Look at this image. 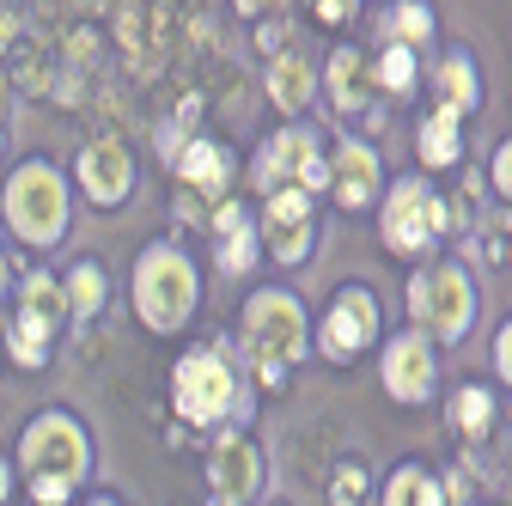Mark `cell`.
I'll return each instance as SVG.
<instances>
[{
  "label": "cell",
  "instance_id": "7c38bea8",
  "mask_svg": "<svg viewBox=\"0 0 512 506\" xmlns=\"http://www.w3.org/2000/svg\"><path fill=\"white\" fill-rule=\"evenodd\" d=\"M372 330H378V305H372V293H366V287H348V293L336 299V311H330V324H324V342H330L336 360H348L360 342H372Z\"/></svg>",
  "mask_w": 512,
  "mask_h": 506
},
{
  "label": "cell",
  "instance_id": "d6986e66",
  "mask_svg": "<svg viewBox=\"0 0 512 506\" xmlns=\"http://www.w3.org/2000/svg\"><path fill=\"white\" fill-rule=\"evenodd\" d=\"M269 92H275L281 110H299L311 98V61L305 55H281L275 68H269Z\"/></svg>",
  "mask_w": 512,
  "mask_h": 506
},
{
  "label": "cell",
  "instance_id": "5b68a950",
  "mask_svg": "<svg viewBox=\"0 0 512 506\" xmlns=\"http://www.w3.org/2000/svg\"><path fill=\"white\" fill-rule=\"evenodd\" d=\"M409 318L427 324L439 342H458L476 318V293H470V275L464 269H433L409 287Z\"/></svg>",
  "mask_w": 512,
  "mask_h": 506
},
{
  "label": "cell",
  "instance_id": "8992f818",
  "mask_svg": "<svg viewBox=\"0 0 512 506\" xmlns=\"http://www.w3.org/2000/svg\"><path fill=\"white\" fill-rule=\"evenodd\" d=\"M171 397H177L183 421H220L232 409V397H238L232 366L220 354H183L177 372H171Z\"/></svg>",
  "mask_w": 512,
  "mask_h": 506
},
{
  "label": "cell",
  "instance_id": "e0dca14e",
  "mask_svg": "<svg viewBox=\"0 0 512 506\" xmlns=\"http://www.w3.org/2000/svg\"><path fill=\"white\" fill-rule=\"evenodd\" d=\"M104 299H110L104 269H98L92 257H86V263H74V269H68V311H74V318H98Z\"/></svg>",
  "mask_w": 512,
  "mask_h": 506
},
{
  "label": "cell",
  "instance_id": "ffe728a7",
  "mask_svg": "<svg viewBox=\"0 0 512 506\" xmlns=\"http://www.w3.org/2000/svg\"><path fill=\"white\" fill-rule=\"evenodd\" d=\"M330 86H336V104L342 110H360L366 104V61H360V49H342L330 61Z\"/></svg>",
  "mask_w": 512,
  "mask_h": 506
},
{
  "label": "cell",
  "instance_id": "836d02e7",
  "mask_svg": "<svg viewBox=\"0 0 512 506\" xmlns=\"http://www.w3.org/2000/svg\"><path fill=\"white\" fill-rule=\"evenodd\" d=\"M0 287H7V263H0Z\"/></svg>",
  "mask_w": 512,
  "mask_h": 506
},
{
  "label": "cell",
  "instance_id": "3957f363",
  "mask_svg": "<svg viewBox=\"0 0 512 506\" xmlns=\"http://www.w3.org/2000/svg\"><path fill=\"white\" fill-rule=\"evenodd\" d=\"M196 269H189V257L177 244H153L141 250V263H135V311L147 318V330L171 336L183 330L189 318H196Z\"/></svg>",
  "mask_w": 512,
  "mask_h": 506
},
{
  "label": "cell",
  "instance_id": "9c48e42d",
  "mask_svg": "<svg viewBox=\"0 0 512 506\" xmlns=\"http://www.w3.org/2000/svg\"><path fill=\"white\" fill-rule=\"evenodd\" d=\"M256 183L263 189H317L324 183V153H317L305 135H275L256 159Z\"/></svg>",
  "mask_w": 512,
  "mask_h": 506
},
{
  "label": "cell",
  "instance_id": "e575fe53",
  "mask_svg": "<svg viewBox=\"0 0 512 506\" xmlns=\"http://www.w3.org/2000/svg\"><path fill=\"white\" fill-rule=\"evenodd\" d=\"M92 506H110V500H92Z\"/></svg>",
  "mask_w": 512,
  "mask_h": 506
},
{
  "label": "cell",
  "instance_id": "277c9868",
  "mask_svg": "<svg viewBox=\"0 0 512 506\" xmlns=\"http://www.w3.org/2000/svg\"><path fill=\"white\" fill-rule=\"evenodd\" d=\"M244 342L256 348V372L281 385L287 360L305 354V318H299V299L293 293H256L244 305Z\"/></svg>",
  "mask_w": 512,
  "mask_h": 506
},
{
  "label": "cell",
  "instance_id": "5bb4252c",
  "mask_svg": "<svg viewBox=\"0 0 512 506\" xmlns=\"http://www.w3.org/2000/svg\"><path fill=\"white\" fill-rule=\"evenodd\" d=\"M208 476H214L220 500H226V506H238V500H250V494H256V476H263V464H256L250 439H220L214 458H208Z\"/></svg>",
  "mask_w": 512,
  "mask_h": 506
},
{
  "label": "cell",
  "instance_id": "603a6c76",
  "mask_svg": "<svg viewBox=\"0 0 512 506\" xmlns=\"http://www.w3.org/2000/svg\"><path fill=\"white\" fill-rule=\"evenodd\" d=\"M226 244H220V269L226 275H244L250 263H256V238H250V226H232V232H220Z\"/></svg>",
  "mask_w": 512,
  "mask_h": 506
},
{
  "label": "cell",
  "instance_id": "ac0fdd59",
  "mask_svg": "<svg viewBox=\"0 0 512 506\" xmlns=\"http://www.w3.org/2000/svg\"><path fill=\"white\" fill-rule=\"evenodd\" d=\"M421 159L427 165H452L458 159V110L439 104L427 122H421Z\"/></svg>",
  "mask_w": 512,
  "mask_h": 506
},
{
  "label": "cell",
  "instance_id": "cb8c5ba5",
  "mask_svg": "<svg viewBox=\"0 0 512 506\" xmlns=\"http://www.w3.org/2000/svg\"><path fill=\"white\" fill-rule=\"evenodd\" d=\"M445 104H452V110H470V104H476V74H470V61H445Z\"/></svg>",
  "mask_w": 512,
  "mask_h": 506
},
{
  "label": "cell",
  "instance_id": "d6a6232c",
  "mask_svg": "<svg viewBox=\"0 0 512 506\" xmlns=\"http://www.w3.org/2000/svg\"><path fill=\"white\" fill-rule=\"evenodd\" d=\"M0 506H7V458H0Z\"/></svg>",
  "mask_w": 512,
  "mask_h": 506
},
{
  "label": "cell",
  "instance_id": "f546056e",
  "mask_svg": "<svg viewBox=\"0 0 512 506\" xmlns=\"http://www.w3.org/2000/svg\"><path fill=\"white\" fill-rule=\"evenodd\" d=\"M494 360H500V378H506V385H512V324L500 330V348H494Z\"/></svg>",
  "mask_w": 512,
  "mask_h": 506
},
{
  "label": "cell",
  "instance_id": "4316f807",
  "mask_svg": "<svg viewBox=\"0 0 512 506\" xmlns=\"http://www.w3.org/2000/svg\"><path fill=\"white\" fill-rule=\"evenodd\" d=\"M391 31H397V37H415V43H421V37L433 31V19H427V7H403V13L391 19Z\"/></svg>",
  "mask_w": 512,
  "mask_h": 506
},
{
  "label": "cell",
  "instance_id": "30bf717a",
  "mask_svg": "<svg viewBox=\"0 0 512 506\" xmlns=\"http://www.w3.org/2000/svg\"><path fill=\"white\" fill-rule=\"evenodd\" d=\"M80 189L98 208H116L128 189H135V159H128V147L122 141H92L80 153Z\"/></svg>",
  "mask_w": 512,
  "mask_h": 506
},
{
  "label": "cell",
  "instance_id": "484cf974",
  "mask_svg": "<svg viewBox=\"0 0 512 506\" xmlns=\"http://www.w3.org/2000/svg\"><path fill=\"white\" fill-rule=\"evenodd\" d=\"M360 494H366V476H360L354 464H342V470H336V494H330V500H336V506H360Z\"/></svg>",
  "mask_w": 512,
  "mask_h": 506
},
{
  "label": "cell",
  "instance_id": "f1b7e54d",
  "mask_svg": "<svg viewBox=\"0 0 512 506\" xmlns=\"http://www.w3.org/2000/svg\"><path fill=\"white\" fill-rule=\"evenodd\" d=\"M494 183H500V196H512V141H506L500 159H494Z\"/></svg>",
  "mask_w": 512,
  "mask_h": 506
},
{
  "label": "cell",
  "instance_id": "83f0119b",
  "mask_svg": "<svg viewBox=\"0 0 512 506\" xmlns=\"http://www.w3.org/2000/svg\"><path fill=\"white\" fill-rule=\"evenodd\" d=\"M311 13L324 19V25H342V19L354 13V0H311Z\"/></svg>",
  "mask_w": 512,
  "mask_h": 506
},
{
  "label": "cell",
  "instance_id": "4fadbf2b",
  "mask_svg": "<svg viewBox=\"0 0 512 506\" xmlns=\"http://www.w3.org/2000/svg\"><path fill=\"white\" fill-rule=\"evenodd\" d=\"M384 385H391V397H403V403H421L433 391V354L421 348V336L391 342V354H384Z\"/></svg>",
  "mask_w": 512,
  "mask_h": 506
},
{
  "label": "cell",
  "instance_id": "52a82bcc",
  "mask_svg": "<svg viewBox=\"0 0 512 506\" xmlns=\"http://www.w3.org/2000/svg\"><path fill=\"white\" fill-rule=\"evenodd\" d=\"M445 202L433 196L427 183H397V196H391V208H384V244L391 250H427L439 232H445Z\"/></svg>",
  "mask_w": 512,
  "mask_h": 506
},
{
  "label": "cell",
  "instance_id": "9a60e30c",
  "mask_svg": "<svg viewBox=\"0 0 512 506\" xmlns=\"http://www.w3.org/2000/svg\"><path fill=\"white\" fill-rule=\"evenodd\" d=\"M372 189H378V159H372V147H342V153H336V202H342V208H366Z\"/></svg>",
  "mask_w": 512,
  "mask_h": 506
},
{
  "label": "cell",
  "instance_id": "8fae6325",
  "mask_svg": "<svg viewBox=\"0 0 512 506\" xmlns=\"http://www.w3.org/2000/svg\"><path fill=\"white\" fill-rule=\"evenodd\" d=\"M269 244H275V257L281 263H305V250H311V196L305 189H269Z\"/></svg>",
  "mask_w": 512,
  "mask_h": 506
},
{
  "label": "cell",
  "instance_id": "2e32d148",
  "mask_svg": "<svg viewBox=\"0 0 512 506\" xmlns=\"http://www.w3.org/2000/svg\"><path fill=\"white\" fill-rule=\"evenodd\" d=\"M177 171H183V183H196L202 196H220V189H226V153L214 141H189L177 153Z\"/></svg>",
  "mask_w": 512,
  "mask_h": 506
},
{
  "label": "cell",
  "instance_id": "ba28073f",
  "mask_svg": "<svg viewBox=\"0 0 512 506\" xmlns=\"http://www.w3.org/2000/svg\"><path fill=\"white\" fill-rule=\"evenodd\" d=\"M61 305H68V293H61L49 275H31L25 281V299H19V324H13V360L19 366H43L49 360V336L61 324Z\"/></svg>",
  "mask_w": 512,
  "mask_h": 506
},
{
  "label": "cell",
  "instance_id": "7a4b0ae2",
  "mask_svg": "<svg viewBox=\"0 0 512 506\" xmlns=\"http://www.w3.org/2000/svg\"><path fill=\"white\" fill-rule=\"evenodd\" d=\"M0 214H7V226L25 244L49 250V244H61V232H68V183H61V171L49 159H25L7 177V189H0Z\"/></svg>",
  "mask_w": 512,
  "mask_h": 506
},
{
  "label": "cell",
  "instance_id": "4dcf8cb0",
  "mask_svg": "<svg viewBox=\"0 0 512 506\" xmlns=\"http://www.w3.org/2000/svg\"><path fill=\"white\" fill-rule=\"evenodd\" d=\"M13 31H19V19H13V13H0V43H13Z\"/></svg>",
  "mask_w": 512,
  "mask_h": 506
},
{
  "label": "cell",
  "instance_id": "1f68e13d",
  "mask_svg": "<svg viewBox=\"0 0 512 506\" xmlns=\"http://www.w3.org/2000/svg\"><path fill=\"white\" fill-rule=\"evenodd\" d=\"M232 7H238V13H263V7H269V0H232Z\"/></svg>",
  "mask_w": 512,
  "mask_h": 506
},
{
  "label": "cell",
  "instance_id": "d590c367",
  "mask_svg": "<svg viewBox=\"0 0 512 506\" xmlns=\"http://www.w3.org/2000/svg\"><path fill=\"white\" fill-rule=\"evenodd\" d=\"M214 506H226V500H214Z\"/></svg>",
  "mask_w": 512,
  "mask_h": 506
},
{
  "label": "cell",
  "instance_id": "7402d4cb",
  "mask_svg": "<svg viewBox=\"0 0 512 506\" xmlns=\"http://www.w3.org/2000/svg\"><path fill=\"white\" fill-rule=\"evenodd\" d=\"M452 415H458V427H464L470 439H482V433H488V421H494V397H488L482 385H464V391H458V403H452Z\"/></svg>",
  "mask_w": 512,
  "mask_h": 506
},
{
  "label": "cell",
  "instance_id": "44dd1931",
  "mask_svg": "<svg viewBox=\"0 0 512 506\" xmlns=\"http://www.w3.org/2000/svg\"><path fill=\"white\" fill-rule=\"evenodd\" d=\"M384 506H439V482L421 470V464H403L391 476V494H384Z\"/></svg>",
  "mask_w": 512,
  "mask_h": 506
},
{
  "label": "cell",
  "instance_id": "6da1fadb",
  "mask_svg": "<svg viewBox=\"0 0 512 506\" xmlns=\"http://www.w3.org/2000/svg\"><path fill=\"white\" fill-rule=\"evenodd\" d=\"M19 464L31 476V500L37 506H61V500H74V488L92 470V439H86V427L68 409H43L25 427V439H19Z\"/></svg>",
  "mask_w": 512,
  "mask_h": 506
},
{
  "label": "cell",
  "instance_id": "d4e9b609",
  "mask_svg": "<svg viewBox=\"0 0 512 506\" xmlns=\"http://www.w3.org/2000/svg\"><path fill=\"white\" fill-rule=\"evenodd\" d=\"M378 80L391 86V92H409V80H415V55H409V49H384V61H378Z\"/></svg>",
  "mask_w": 512,
  "mask_h": 506
}]
</instances>
